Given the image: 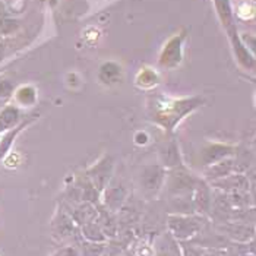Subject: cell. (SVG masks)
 Masks as SVG:
<instances>
[{"instance_id":"cell-1","label":"cell","mask_w":256,"mask_h":256,"mask_svg":"<svg viewBox=\"0 0 256 256\" xmlns=\"http://www.w3.org/2000/svg\"><path fill=\"white\" fill-rule=\"evenodd\" d=\"M10 92V84L6 80H0V97H4Z\"/></svg>"},{"instance_id":"cell-2","label":"cell","mask_w":256,"mask_h":256,"mask_svg":"<svg viewBox=\"0 0 256 256\" xmlns=\"http://www.w3.org/2000/svg\"><path fill=\"white\" fill-rule=\"evenodd\" d=\"M0 59H2V46H0Z\"/></svg>"},{"instance_id":"cell-3","label":"cell","mask_w":256,"mask_h":256,"mask_svg":"<svg viewBox=\"0 0 256 256\" xmlns=\"http://www.w3.org/2000/svg\"><path fill=\"white\" fill-rule=\"evenodd\" d=\"M2 12H3V8L0 6V15H2Z\"/></svg>"}]
</instances>
